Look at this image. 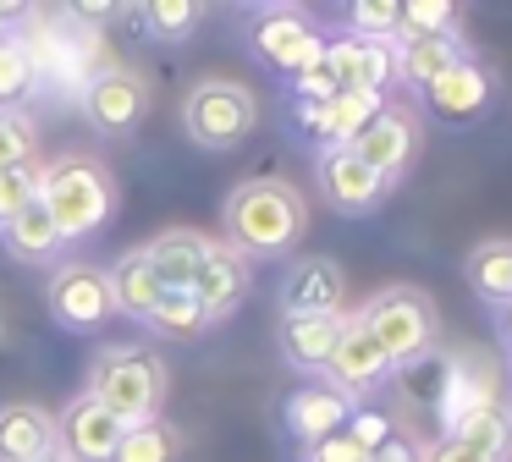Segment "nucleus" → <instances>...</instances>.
<instances>
[{"label":"nucleus","instance_id":"nucleus-8","mask_svg":"<svg viewBox=\"0 0 512 462\" xmlns=\"http://www.w3.org/2000/svg\"><path fill=\"white\" fill-rule=\"evenodd\" d=\"M347 149H353L386 187H397L402 176H408L413 154H419V116H413L408 105H397V99H386V105L369 116V127L358 132Z\"/></svg>","mask_w":512,"mask_h":462},{"label":"nucleus","instance_id":"nucleus-4","mask_svg":"<svg viewBox=\"0 0 512 462\" xmlns=\"http://www.w3.org/2000/svg\"><path fill=\"white\" fill-rule=\"evenodd\" d=\"M364 325L380 341V352L391 358V369H408V363L430 358L435 336H441V314H435L430 292L419 286H386L364 303Z\"/></svg>","mask_w":512,"mask_h":462},{"label":"nucleus","instance_id":"nucleus-30","mask_svg":"<svg viewBox=\"0 0 512 462\" xmlns=\"http://www.w3.org/2000/svg\"><path fill=\"white\" fill-rule=\"evenodd\" d=\"M34 149H39V121L28 110H0V171L34 165Z\"/></svg>","mask_w":512,"mask_h":462},{"label":"nucleus","instance_id":"nucleus-2","mask_svg":"<svg viewBox=\"0 0 512 462\" xmlns=\"http://www.w3.org/2000/svg\"><path fill=\"white\" fill-rule=\"evenodd\" d=\"M221 220H226V242L237 253H248V259L265 253L270 259V253H287L303 237L309 204H303V193L292 182H243L232 187Z\"/></svg>","mask_w":512,"mask_h":462},{"label":"nucleus","instance_id":"nucleus-11","mask_svg":"<svg viewBox=\"0 0 512 462\" xmlns=\"http://www.w3.org/2000/svg\"><path fill=\"white\" fill-rule=\"evenodd\" d=\"M50 314H56L61 330H78V336L83 330H100L116 314L105 270H94V264H61L56 281H50Z\"/></svg>","mask_w":512,"mask_h":462},{"label":"nucleus","instance_id":"nucleus-1","mask_svg":"<svg viewBox=\"0 0 512 462\" xmlns=\"http://www.w3.org/2000/svg\"><path fill=\"white\" fill-rule=\"evenodd\" d=\"M39 204L50 209L61 242L94 237L116 215V176L94 154H61L39 171Z\"/></svg>","mask_w":512,"mask_h":462},{"label":"nucleus","instance_id":"nucleus-32","mask_svg":"<svg viewBox=\"0 0 512 462\" xmlns=\"http://www.w3.org/2000/svg\"><path fill=\"white\" fill-rule=\"evenodd\" d=\"M397 28H402V0H358L347 11L353 39H397Z\"/></svg>","mask_w":512,"mask_h":462},{"label":"nucleus","instance_id":"nucleus-21","mask_svg":"<svg viewBox=\"0 0 512 462\" xmlns=\"http://www.w3.org/2000/svg\"><path fill=\"white\" fill-rule=\"evenodd\" d=\"M105 281H111L116 314H127V319H149V314H155V303L166 297V286H160V275H155V264H149L144 248H127L122 259L105 270Z\"/></svg>","mask_w":512,"mask_h":462},{"label":"nucleus","instance_id":"nucleus-38","mask_svg":"<svg viewBox=\"0 0 512 462\" xmlns=\"http://www.w3.org/2000/svg\"><path fill=\"white\" fill-rule=\"evenodd\" d=\"M12 28H17V6H0V39H6Z\"/></svg>","mask_w":512,"mask_h":462},{"label":"nucleus","instance_id":"nucleus-19","mask_svg":"<svg viewBox=\"0 0 512 462\" xmlns=\"http://www.w3.org/2000/svg\"><path fill=\"white\" fill-rule=\"evenodd\" d=\"M56 446V413L34 402H6L0 407V462H34Z\"/></svg>","mask_w":512,"mask_h":462},{"label":"nucleus","instance_id":"nucleus-27","mask_svg":"<svg viewBox=\"0 0 512 462\" xmlns=\"http://www.w3.org/2000/svg\"><path fill=\"white\" fill-rule=\"evenodd\" d=\"M39 88V72H34V55L28 44L17 39V28L0 39V110H23V99Z\"/></svg>","mask_w":512,"mask_h":462},{"label":"nucleus","instance_id":"nucleus-6","mask_svg":"<svg viewBox=\"0 0 512 462\" xmlns=\"http://www.w3.org/2000/svg\"><path fill=\"white\" fill-rule=\"evenodd\" d=\"M248 50H254L270 72L292 77V72H303L309 61L325 55V33L314 28L309 11L270 6V11H254V17H248Z\"/></svg>","mask_w":512,"mask_h":462},{"label":"nucleus","instance_id":"nucleus-5","mask_svg":"<svg viewBox=\"0 0 512 462\" xmlns=\"http://www.w3.org/2000/svg\"><path fill=\"white\" fill-rule=\"evenodd\" d=\"M182 127L199 149H237L259 127V99L237 77H199L188 88V105H182Z\"/></svg>","mask_w":512,"mask_h":462},{"label":"nucleus","instance_id":"nucleus-24","mask_svg":"<svg viewBox=\"0 0 512 462\" xmlns=\"http://www.w3.org/2000/svg\"><path fill=\"white\" fill-rule=\"evenodd\" d=\"M446 440H457V446L479 451V457H490V462H507L512 457V418L501 413L496 402L468 407V413H457L452 424H446Z\"/></svg>","mask_w":512,"mask_h":462},{"label":"nucleus","instance_id":"nucleus-20","mask_svg":"<svg viewBox=\"0 0 512 462\" xmlns=\"http://www.w3.org/2000/svg\"><path fill=\"white\" fill-rule=\"evenodd\" d=\"M397 44V83L408 88H430L435 77H446L457 61L468 55V44L457 39V33H430V39H391Z\"/></svg>","mask_w":512,"mask_h":462},{"label":"nucleus","instance_id":"nucleus-13","mask_svg":"<svg viewBox=\"0 0 512 462\" xmlns=\"http://www.w3.org/2000/svg\"><path fill=\"white\" fill-rule=\"evenodd\" d=\"M347 303V275L336 259H298L281 281V319H331Z\"/></svg>","mask_w":512,"mask_h":462},{"label":"nucleus","instance_id":"nucleus-31","mask_svg":"<svg viewBox=\"0 0 512 462\" xmlns=\"http://www.w3.org/2000/svg\"><path fill=\"white\" fill-rule=\"evenodd\" d=\"M457 22H463V11H457L452 0H408V6H402V28H397V39H430V33H457Z\"/></svg>","mask_w":512,"mask_h":462},{"label":"nucleus","instance_id":"nucleus-28","mask_svg":"<svg viewBox=\"0 0 512 462\" xmlns=\"http://www.w3.org/2000/svg\"><path fill=\"white\" fill-rule=\"evenodd\" d=\"M144 325L155 330V336H166V341H193V336L210 330V319H204V308L193 303V292H166Z\"/></svg>","mask_w":512,"mask_h":462},{"label":"nucleus","instance_id":"nucleus-37","mask_svg":"<svg viewBox=\"0 0 512 462\" xmlns=\"http://www.w3.org/2000/svg\"><path fill=\"white\" fill-rule=\"evenodd\" d=\"M419 462H490V457H479V451H468V446H457V440H446V435H441Z\"/></svg>","mask_w":512,"mask_h":462},{"label":"nucleus","instance_id":"nucleus-23","mask_svg":"<svg viewBox=\"0 0 512 462\" xmlns=\"http://www.w3.org/2000/svg\"><path fill=\"white\" fill-rule=\"evenodd\" d=\"M0 242L12 248V259H23V264H50L67 242H61V231H56V220H50V209L39 204H28V209H17L6 226H0Z\"/></svg>","mask_w":512,"mask_h":462},{"label":"nucleus","instance_id":"nucleus-10","mask_svg":"<svg viewBox=\"0 0 512 462\" xmlns=\"http://www.w3.org/2000/svg\"><path fill=\"white\" fill-rule=\"evenodd\" d=\"M325 61L336 72L342 94H380L397 83V44L391 39H353V33H336L325 39Z\"/></svg>","mask_w":512,"mask_h":462},{"label":"nucleus","instance_id":"nucleus-40","mask_svg":"<svg viewBox=\"0 0 512 462\" xmlns=\"http://www.w3.org/2000/svg\"><path fill=\"white\" fill-rule=\"evenodd\" d=\"M34 462H67V457H61V451H56V446H50V451H45V457H34Z\"/></svg>","mask_w":512,"mask_h":462},{"label":"nucleus","instance_id":"nucleus-26","mask_svg":"<svg viewBox=\"0 0 512 462\" xmlns=\"http://www.w3.org/2000/svg\"><path fill=\"white\" fill-rule=\"evenodd\" d=\"M111 462H182V429L166 418H149V424L127 429Z\"/></svg>","mask_w":512,"mask_h":462},{"label":"nucleus","instance_id":"nucleus-39","mask_svg":"<svg viewBox=\"0 0 512 462\" xmlns=\"http://www.w3.org/2000/svg\"><path fill=\"white\" fill-rule=\"evenodd\" d=\"M501 341H507V352H512V303L501 308Z\"/></svg>","mask_w":512,"mask_h":462},{"label":"nucleus","instance_id":"nucleus-7","mask_svg":"<svg viewBox=\"0 0 512 462\" xmlns=\"http://www.w3.org/2000/svg\"><path fill=\"white\" fill-rule=\"evenodd\" d=\"M320 374H325L331 391H342L347 402H358V396L380 391L397 369H391V358L380 352V341L369 336L364 314H342V336H336V347H331V358H325Z\"/></svg>","mask_w":512,"mask_h":462},{"label":"nucleus","instance_id":"nucleus-25","mask_svg":"<svg viewBox=\"0 0 512 462\" xmlns=\"http://www.w3.org/2000/svg\"><path fill=\"white\" fill-rule=\"evenodd\" d=\"M463 275H468V286H474V297L485 308H507L512 303V242L507 237L479 242L463 259Z\"/></svg>","mask_w":512,"mask_h":462},{"label":"nucleus","instance_id":"nucleus-33","mask_svg":"<svg viewBox=\"0 0 512 462\" xmlns=\"http://www.w3.org/2000/svg\"><path fill=\"white\" fill-rule=\"evenodd\" d=\"M39 171L45 165H12V171H0V226L17 215V209H28L39 198Z\"/></svg>","mask_w":512,"mask_h":462},{"label":"nucleus","instance_id":"nucleus-34","mask_svg":"<svg viewBox=\"0 0 512 462\" xmlns=\"http://www.w3.org/2000/svg\"><path fill=\"white\" fill-rule=\"evenodd\" d=\"M347 435H353L364 451H380L391 435H397V424H391V418L380 413V407H364V402H358L353 413H347Z\"/></svg>","mask_w":512,"mask_h":462},{"label":"nucleus","instance_id":"nucleus-9","mask_svg":"<svg viewBox=\"0 0 512 462\" xmlns=\"http://www.w3.org/2000/svg\"><path fill=\"white\" fill-rule=\"evenodd\" d=\"M122 435H127V424L116 413H105L89 391L72 396L56 413V451L67 462H111L116 446H122Z\"/></svg>","mask_w":512,"mask_h":462},{"label":"nucleus","instance_id":"nucleus-16","mask_svg":"<svg viewBox=\"0 0 512 462\" xmlns=\"http://www.w3.org/2000/svg\"><path fill=\"white\" fill-rule=\"evenodd\" d=\"M320 193L342 215H369L386 198V182L358 160L353 149H320Z\"/></svg>","mask_w":512,"mask_h":462},{"label":"nucleus","instance_id":"nucleus-14","mask_svg":"<svg viewBox=\"0 0 512 462\" xmlns=\"http://www.w3.org/2000/svg\"><path fill=\"white\" fill-rule=\"evenodd\" d=\"M83 110H89V121L100 132L127 138V132H138V121L149 110V88L133 72H122V66H105V72H94L83 83Z\"/></svg>","mask_w":512,"mask_h":462},{"label":"nucleus","instance_id":"nucleus-22","mask_svg":"<svg viewBox=\"0 0 512 462\" xmlns=\"http://www.w3.org/2000/svg\"><path fill=\"white\" fill-rule=\"evenodd\" d=\"M336 336H342V314L331 319H281L276 325V341H281V358L303 374H320L325 358H331Z\"/></svg>","mask_w":512,"mask_h":462},{"label":"nucleus","instance_id":"nucleus-12","mask_svg":"<svg viewBox=\"0 0 512 462\" xmlns=\"http://www.w3.org/2000/svg\"><path fill=\"white\" fill-rule=\"evenodd\" d=\"M424 105H430L446 127H474V121L496 105V72H490L485 61H474V55H463L452 72L424 88Z\"/></svg>","mask_w":512,"mask_h":462},{"label":"nucleus","instance_id":"nucleus-35","mask_svg":"<svg viewBox=\"0 0 512 462\" xmlns=\"http://www.w3.org/2000/svg\"><path fill=\"white\" fill-rule=\"evenodd\" d=\"M287 83H292V99H336V94H342V88H336V72H331V61H325V55H320V61H309L303 72H292Z\"/></svg>","mask_w":512,"mask_h":462},{"label":"nucleus","instance_id":"nucleus-15","mask_svg":"<svg viewBox=\"0 0 512 462\" xmlns=\"http://www.w3.org/2000/svg\"><path fill=\"white\" fill-rule=\"evenodd\" d=\"M248 286H254V259L248 253H237L232 242H210V259H204L199 281H193V303L204 308V319H226L243 308Z\"/></svg>","mask_w":512,"mask_h":462},{"label":"nucleus","instance_id":"nucleus-29","mask_svg":"<svg viewBox=\"0 0 512 462\" xmlns=\"http://www.w3.org/2000/svg\"><path fill=\"white\" fill-rule=\"evenodd\" d=\"M199 17H204L199 0H149L138 22H144L149 39H160V44H182L193 28H199Z\"/></svg>","mask_w":512,"mask_h":462},{"label":"nucleus","instance_id":"nucleus-3","mask_svg":"<svg viewBox=\"0 0 512 462\" xmlns=\"http://www.w3.org/2000/svg\"><path fill=\"white\" fill-rule=\"evenodd\" d=\"M166 385H171L166 363H160L149 347H138V341L100 347V358H94V369H89V396L105 407V413L122 418L127 429L160 418V407H166Z\"/></svg>","mask_w":512,"mask_h":462},{"label":"nucleus","instance_id":"nucleus-36","mask_svg":"<svg viewBox=\"0 0 512 462\" xmlns=\"http://www.w3.org/2000/svg\"><path fill=\"white\" fill-rule=\"evenodd\" d=\"M309 462H375V451H364L347 429H336V435L320 440V446H309Z\"/></svg>","mask_w":512,"mask_h":462},{"label":"nucleus","instance_id":"nucleus-17","mask_svg":"<svg viewBox=\"0 0 512 462\" xmlns=\"http://www.w3.org/2000/svg\"><path fill=\"white\" fill-rule=\"evenodd\" d=\"M358 402H347L342 391H331V385H303V391H292L287 413H281V424H287V435L298 440L303 451L320 446L325 435H336V429H347V413H353Z\"/></svg>","mask_w":512,"mask_h":462},{"label":"nucleus","instance_id":"nucleus-18","mask_svg":"<svg viewBox=\"0 0 512 462\" xmlns=\"http://www.w3.org/2000/svg\"><path fill=\"white\" fill-rule=\"evenodd\" d=\"M144 253L166 292H193L204 259H210V237H199V231H160L155 242H144Z\"/></svg>","mask_w":512,"mask_h":462}]
</instances>
